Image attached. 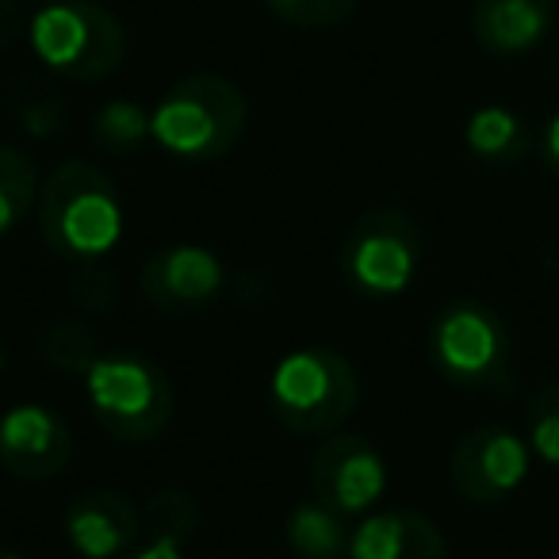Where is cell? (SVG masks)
I'll return each mask as SVG.
<instances>
[{
    "label": "cell",
    "mask_w": 559,
    "mask_h": 559,
    "mask_svg": "<svg viewBox=\"0 0 559 559\" xmlns=\"http://www.w3.org/2000/svg\"><path fill=\"white\" fill-rule=\"evenodd\" d=\"M264 4H269L272 16H280L284 24L319 32V27H334V24H342V20H349L360 0H264Z\"/></svg>",
    "instance_id": "44dd1931"
},
{
    "label": "cell",
    "mask_w": 559,
    "mask_h": 559,
    "mask_svg": "<svg viewBox=\"0 0 559 559\" xmlns=\"http://www.w3.org/2000/svg\"><path fill=\"white\" fill-rule=\"evenodd\" d=\"M533 449L506 426H475L452 444L449 479L467 502H502L528 479Z\"/></svg>",
    "instance_id": "ba28073f"
},
{
    "label": "cell",
    "mask_w": 559,
    "mask_h": 559,
    "mask_svg": "<svg viewBox=\"0 0 559 559\" xmlns=\"http://www.w3.org/2000/svg\"><path fill=\"white\" fill-rule=\"evenodd\" d=\"M35 4H50V0H35Z\"/></svg>",
    "instance_id": "f1b7e54d"
},
{
    "label": "cell",
    "mask_w": 559,
    "mask_h": 559,
    "mask_svg": "<svg viewBox=\"0 0 559 559\" xmlns=\"http://www.w3.org/2000/svg\"><path fill=\"white\" fill-rule=\"evenodd\" d=\"M39 173L24 150L0 142V238L16 230L27 218L32 203L39 200Z\"/></svg>",
    "instance_id": "e0dca14e"
},
{
    "label": "cell",
    "mask_w": 559,
    "mask_h": 559,
    "mask_svg": "<svg viewBox=\"0 0 559 559\" xmlns=\"http://www.w3.org/2000/svg\"><path fill=\"white\" fill-rule=\"evenodd\" d=\"M226 269L203 246H165L142 264V296L162 314H195L218 299Z\"/></svg>",
    "instance_id": "8fae6325"
},
{
    "label": "cell",
    "mask_w": 559,
    "mask_h": 559,
    "mask_svg": "<svg viewBox=\"0 0 559 559\" xmlns=\"http://www.w3.org/2000/svg\"><path fill=\"white\" fill-rule=\"evenodd\" d=\"M119 559H185V551H180V540L154 536V540H146L142 548L127 551V556H119Z\"/></svg>",
    "instance_id": "cb8c5ba5"
},
{
    "label": "cell",
    "mask_w": 559,
    "mask_h": 559,
    "mask_svg": "<svg viewBox=\"0 0 559 559\" xmlns=\"http://www.w3.org/2000/svg\"><path fill=\"white\" fill-rule=\"evenodd\" d=\"M342 276L372 299L403 296L421 269V230L406 211L372 207L342 241Z\"/></svg>",
    "instance_id": "52a82bcc"
},
{
    "label": "cell",
    "mask_w": 559,
    "mask_h": 559,
    "mask_svg": "<svg viewBox=\"0 0 559 559\" xmlns=\"http://www.w3.org/2000/svg\"><path fill=\"white\" fill-rule=\"evenodd\" d=\"M0 559H24V556H16L12 548H0Z\"/></svg>",
    "instance_id": "83f0119b"
},
{
    "label": "cell",
    "mask_w": 559,
    "mask_h": 559,
    "mask_svg": "<svg viewBox=\"0 0 559 559\" xmlns=\"http://www.w3.org/2000/svg\"><path fill=\"white\" fill-rule=\"evenodd\" d=\"M43 353H47V360L70 368V372H88V365L96 360L93 334L85 326H73V322H62V326L50 330V337L43 342Z\"/></svg>",
    "instance_id": "7402d4cb"
},
{
    "label": "cell",
    "mask_w": 559,
    "mask_h": 559,
    "mask_svg": "<svg viewBox=\"0 0 559 559\" xmlns=\"http://www.w3.org/2000/svg\"><path fill=\"white\" fill-rule=\"evenodd\" d=\"M548 70H551V78L559 81V32L551 35V47H548Z\"/></svg>",
    "instance_id": "484cf974"
},
{
    "label": "cell",
    "mask_w": 559,
    "mask_h": 559,
    "mask_svg": "<svg viewBox=\"0 0 559 559\" xmlns=\"http://www.w3.org/2000/svg\"><path fill=\"white\" fill-rule=\"evenodd\" d=\"M429 360L456 388H502L510 380L506 322L479 299H456L429 326Z\"/></svg>",
    "instance_id": "8992f818"
},
{
    "label": "cell",
    "mask_w": 559,
    "mask_h": 559,
    "mask_svg": "<svg viewBox=\"0 0 559 559\" xmlns=\"http://www.w3.org/2000/svg\"><path fill=\"white\" fill-rule=\"evenodd\" d=\"M540 157L551 177L559 180V111L548 119V127H544V134H540Z\"/></svg>",
    "instance_id": "d4e9b609"
},
{
    "label": "cell",
    "mask_w": 559,
    "mask_h": 559,
    "mask_svg": "<svg viewBox=\"0 0 559 559\" xmlns=\"http://www.w3.org/2000/svg\"><path fill=\"white\" fill-rule=\"evenodd\" d=\"M195 521H200V513H195V502L185 490H157V495H150L146 525L154 528V536H169V540L185 544L195 533Z\"/></svg>",
    "instance_id": "ffe728a7"
},
{
    "label": "cell",
    "mask_w": 559,
    "mask_h": 559,
    "mask_svg": "<svg viewBox=\"0 0 559 559\" xmlns=\"http://www.w3.org/2000/svg\"><path fill=\"white\" fill-rule=\"evenodd\" d=\"M73 456V433L58 411L43 403H20L0 414V467L24 483H47L66 472Z\"/></svg>",
    "instance_id": "30bf717a"
},
{
    "label": "cell",
    "mask_w": 559,
    "mask_h": 559,
    "mask_svg": "<svg viewBox=\"0 0 559 559\" xmlns=\"http://www.w3.org/2000/svg\"><path fill=\"white\" fill-rule=\"evenodd\" d=\"M249 104L234 81L192 73L165 88L150 111V139L180 162H218L246 134Z\"/></svg>",
    "instance_id": "7a4b0ae2"
},
{
    "label": "cell",
    "mask_w": 559,
    "mask_h": 559,
    "mask_svg": "<svg viewBox=\"0 0 559 559\" xmlns=\"http://www.w3.org/2000/svg\"><path fill=\"white\" fill-rule=\"evenodd\" d=\"M464 142L479 162L502 165V162H518L528 150V131L510 108H498V104H487V108L472 111L464 127Z\"/></svg>",
    "instance_id": "2e32d148"
},
{
    "label": "cell",
    "mask_w": 559,
    "mask_h": 559,
    "mask_svg": "<svg viewBox=\"0 0 559 559\" xmlns=\"http://www.w3.org/2000/svg\"><path fill=\"white\" fill-rule=\"evenodd\" d=\"M27 43L50 73L93 85L123 66L127 32L116 12L96 0H50L27 24Z\"/></svg>",
    "instance_id": "3957f363"
},
{
    "label": "cell",
    "mask_w": 559,
    "mask_h": 559,
    "mask_svg": "<svg viewBox=\"0 0 559 559\" xmlns=\"http://www.w3.org/2000/svg\"><path fill=\"white\" fill-rule=\"evenodd\" d=\"M85 395L100 429L119 441H154L173 418L169 376L139 353L96 357L85 372Z\"/></svg>",
    "instance_id": "5b68a950"
},
{
    "label": "cell",
    "mask_w": 559,
    "mask_h": 559,
    "mask_svg": "<svg viewBox=\"0 0 559 559\" xmlns=\"http://www.w3.org/2000/svg\"><path fill=\"white\" fill-rule=\"evenodd\" d=\"M360 399V380L337 349H296L272 368L269 411L288 433H337Z\"/></svg>",
    "instance_id": "277c9868"
},
{
    "label": "cell",
    "mask_w": 559,
    "mask_h": 559,
    "mask_svg": "<svg viewBox=\"0 0 559 559\" xmlns=\"http://www.w3.org/2000/svg\"><path fill=\"white\" fill-rule=\"evenodd\" d=\"M27 12L20 0H0V50H9L20 43V35H27Z\"/></svg>",
    "instance_id": "603a6c76"
},
{
    "label": "cell",
    "mask_w": 559,
    "mask_h": 559,
    "mask_svg": "<svg viewBox=\"0 0 559 559\" xmlns=\"http://www.w3.org/2000/svg\"><path fill=\"white\" fill-rule=\"evenodd\" d=\"M556 0H475L472 32L483 50L498 58H513L533 50L544 35H551Z\"/></svg>",
    "instance_id": "5bb4252c"
},
{
    "label": "cell",
    "mask_w": 559,
    "mask_h": 559,
    "mask_svg": "<svg viewBox=\"0 0 559 559\" xmlns=\"http://www.w3.org/2000/svg\"><path fill=\"white\" fill-rule=\"evenodd\" d=\"M39 234L70 261H96L123 238L116 180L93 162H62L39 188Z\"/></svg>",
    "instance_id": "6da1fadb"
},
{
    "label": "cell",
    "mask_w": 559,
    "mask_h": 559,
    "mask_svg": "<svg viewBox=\"0 0 559 559\" xmlns=\"http://www.w3.org/2000/svg\"><path fill=\"white\" fill-rule=\"evenodd\" d=\"M142 533L131 498L116 490H85L66 506V540L85 559H119Z\"/></svg>",
    "instance_id": "7c38bea8"
},
{
    "label": "cell",
    "mask_w": 559,
    "mask_h": 559,
    "mask_svg": "<svg viewBox=\"0 0 559 559\" xmlns=\"http://www.w3.org/2000/svg\"><path fill=\"white\" fill-rule=\"evenodd\" d=\"M93 139L100 142L104 150H111V154H131V150H139L142 142L150 139V111L131 100L108 104V108H100V116H96Z\"/></svg>",
    "instance_id": "ac0fdd59"
},
{
    "label": "cell",
    "mask_w": 559,
    "mask_h": 559,
    "mask_svg": "<svg viewBox=\"0 0 559 559\" xmlns=\"http://www.w3.org/2000/svg\"><path fill=\"white\" fill-rule=\"evenodd\" d=\"M349 536L345 518L326 510L319 498L288 513V548L296 559H349Z\"/></svg>",
    "instance_id": "9a60e30c"
},
{
    "label": "cell",
    "mask_w": 559,
    "mask_h": 559,
    "mask_svg": "<svg viewBox=\"0 0 559 559\" xmlns=\"http://www.w3.org/2000/svg\"><path fill=\"white\" fill-rule=\"evenodd\" d=\"M311 490L337 518H360L388 490V464L365 437L330 433L311 460Z\"/></svg>",
    "instance_id": "9c48e42d"
},
{
    "label": "cell",
    "mask_w": 559,
    "mask_h": 559,
    "mask_svg": "<svg viewBox=\"0 0 559 559\" xmlns=\"http://www.w3.org/2000/svg\"><path fill=\"white\" fill-rule=\"evenodd\" d=\"M525 441L536 460L559 467V383H548L533 395L525 411Z\"/></svg>",
    "instance_id": "d6986e66"
},
{
    "label": "cell",
    "mask_w": 559,
    "mask_h": 559,
    "mask_svg": "<svg viewBox=\"0 0 559 559\" xmlns=\"http://www.w3.org/2000/svg\"><path fill=\"white\" fill-rule=\"evenodd\" d=\"M349 559H449V544L421 510H383L353 528Z\"/></svg>",
    "instance_id": "4fadbf2b"
},
{
    "label": "cell",
    "mask_w": 559,
    "mask_h": 559,
    "mask_svg": "<svg viewBox=\"0 0 559 559\" xmlns=\"http://www.w3.org/2000/svg\"><path fill=\"white\" fill-rule=\"evenodd\" d=\"M544 264H548L551 276H559V246H551L548 253H544Z\"/></svg>",
    "instance_id": "4316f807"
}]
</instances>
